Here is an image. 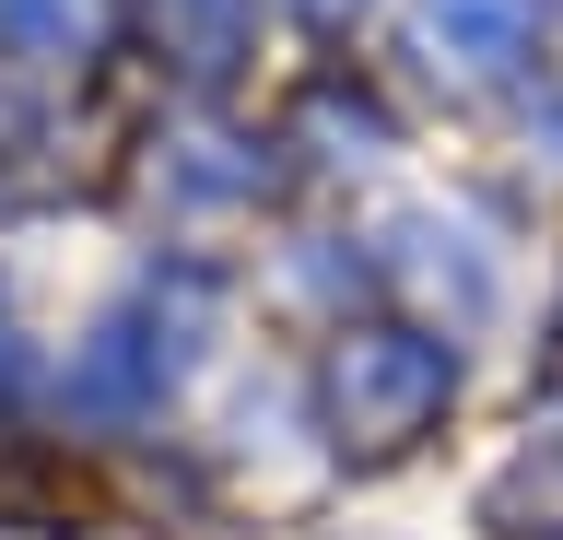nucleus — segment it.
<instances>
[{"label": "nucleus", "mask_w": 563, "mask_h": 540, "mask_svg": "<svg viewBox=\"0 0 563 540\" xmlns=\"http://www.w3.org/2000/svg\"><path fill=\"white\" fill-rule=\"evenodd\" d=\"M411 36L434 71L457 82H505L540 47V0H411Z\"/></svg>", "instance_id": "obj_3"}, {"label": "nucleus", "mask_w": 563, "mask_h": 540, "mask_svg": "<svg viewBox=\"0 0 563 540\" xmlns=\"http://www.w3.org/2000/svg\"><path fill=\"white\" fill-rule=\"evenodd\" d=\"M211 306H223L211 271H153V283H130V294L95 318V341L70 353V388L95 399V411H153V399L200 364Z\"/></svg>", "instance_id": "obj_1"}, {"label": "nucleus", "mask_w": 563, "mask_h": 540, "mask_svg": "<svg viewBox=\"0 0 563 540\" xmlns=\"http://www.w3.org/2000/svg\"><path fill=\"white\" fill-rule=\"evenodd\" d=\"M399 247H411V258H399L411 283H457V318H482V306H493V258L470 247V223L411 212V223H399Z\"/></svg>", "instance_id": "obj_5"}, {"label": "nucleus", "mask_w": 563, "mask_h": 540, "mask_svg": "<svg viewBox=\"0 0 563 540\" xmlns=\"http://www.w3.org/2000/svg\"><path fill=\"white\" fill-rule=\"evenodd\" d=\"M457 399V353L434 329H341L329 341V434L387 459Z\"/></svg>", "instance_id": "obj_2"}, {"label": "nucleus", "mask_w": 563, "mask_h": 540, "mask_svg": "<svg viewBox=\"0 0 563 540\" xmlns=\"http://www.w3.org/2000/svg\"><path fill=\"white\" fill-rule=\"evenodd\" d=\"M153 36L188 82H235L258 59V0H153Z\"/></svg>", "instance_id": "obj_4"}, {"label": "nucleus", "mask_w": 563, "mask_h": 540, "mask_svg": "<svg viewBox=\"0 0 563 540\" xmlns=\"http://www.w3.org/2000/svg\"><path fill=\"white\" fill-rule=\"evenodd\" d=\"M0 376H24V353H12V318H0Z\"/></svg>", "instance_id": "obj_7"}, {"label": "nucleus", "mask_w": 563, "mask_h": 540, "mask_svg": "<svg viewBox=\"0 0 563 540\" xmlns=\"http://www.w3.org/2000/svg\"><path fill=\"white\" fill-rule=\"evenodd\" d=\"M95 0H0V47L12 59H82L95 47Z\"/></svg>", "instance_id": "obj_6"}, {"label": "nucleus", "mask_w": 563, "mask_h": 540, "mask_svg": "<svg viewBox=\"0 0 563 540\" xmlns=\"http://www.w3.org/2000/svg\"><path fill=\"white\" fill-rule=\"evenodd\" d=\"M306 12H341V0H306ZM352 12H364V0H352Z\"/></svg>", "instance_id": "obj_8"}]
</instances>
